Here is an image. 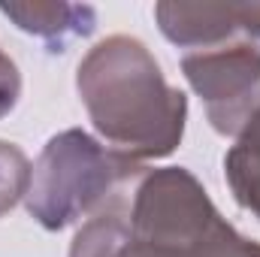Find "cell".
I'll use <instances>...</instances> for the list:
<instances>
[{
    "mask_svg": "<svg viewBox=\"0 0 260 257\" xmlns=\"http://www.w3.org/2000/svg\"><path fill=\"white\" fill-rule=\"evenodd\" d=\"M76 88L97 133L130 157H167L182 142L188 100L136 37L97 43L79 64Z\"/></svg>",
    "mask_w": 260,
    "mask_h": 257,
    "instance_id": "1",
    "label": "cell"
},
{
    "mask_svg": "<svg viewBox=\"0 0 260 257\" xmlns=\"http://www.w3.org/2000/svg\"><path fill=\"white\" fill-rule=\"evenodd\" d=\"M142 173V160L112 145L106 148L85 130L73 127L46 142L30 170L24 203L37 224H43L46 230H64L91 212L97 215Z\"/></svg>",
    "mask_w": 260,
    "mask_h": 257,
    "instance_id": "2",
    "label": "cell"
},
{
    "mask_svg": "<svg viewBox=\"0 0 260 257\" xmlns=\"http://www.w3.org/2000/svg\"><path fill=\"white\" fill-rule=\"evenodd\" d=\"M182 73L206 103L212 127L224 136H236L260 106V49L254 43L194 52L182 61Z\"/></svg>",
    "mask_w": 260,
    "mask_h": 257,
    "instance_id": "3",
    "label": "cell"
},
{
    "mask_svg": "<svg viewBox=\"0 0 260 257\" xmlns=\"http://www.w3.org/2000/svg\"><path fill=\"white\" fill-rule=\"evenodd\" d=\"M154 15H157V24H160L164 37L176 46H215L239 27L236 6L157 3Z\"/></svg>",
    "mask_w": 260,
    "mask_h": 257,
    "instance_id": "4",
    "label": "cell"
},
{
    "mask_svg": "<svg viewBox=\"0 0 260 257\" xmlns=\"http://www.w3.org/2000/svg\"><path fill=\"white\" fill-rule=\"evenodd\" d=\"M0 12L12 18L21 30L43 40L85 37L94 30L91 6H67V3H0Z\"/></svg>",
    "mask_w": 260,
    "mask_h": 257,
    "instance_id": "5",
    "label": "cell"
},
{
    "mask_svg": "<svg viewBox=\"0 0 260 257\" xmlns=\"http://www.w3.org/2000/svg\"><path fill=\"white\" fill-rule=\"evenodd\" d=\"M224 176L236 203L260 218V106L236 133V145L224 154Z\"/></svg>",
    "mask_w": 260,
    "mask_h": 257,
    "instance_id": "6",
    "label": "cell"
},
{
    "mask_svg": "<svg viewBox=\"0 0 260 257\" xmlns=\"http://www.w3.org/2000/svg\"><path fill=\"white\" fill-rule=\"evenodd\" d=\"M30 160L15 142L0 139V215H6L30 185Z\"/></svg>",
    "mask_w": 260,
    "mask_h": 257,
    "instance_id": "7",
    "label": "cell"
},
{
    "mask_svg": "<svg viewBox=\"0 0 260 257\" xmlns=\"http://www.w3.org/2000/svg\"><path fill=\"white\" fill-rule=\"evenodd\" d=\"M21 97V76H18V67L15 61L0 49V118L6 112H12V106L18 103Z\"/></svg>",
    "mask_w": 260,
    "mask_h": 257,
    "instance_id": "8",
    "label": "cell"
},
{
    "mask_svg": "<svg viewBox=\"0 0 260 257\" xmlns=\"http://www.w3.org/2000/svg\"><path fill=\"white\" fill-rule=\"evenodd\" d=\"M236 21H239L242 30L260 37V3H254V6H236Z\"/></svg>",
    "mask_w": 260,
    "mask_h": 257,
    "instance_id": "9",
    "label": "cell"
}]
</instances>
